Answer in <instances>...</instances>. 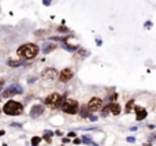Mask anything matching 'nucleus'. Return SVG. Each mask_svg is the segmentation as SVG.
Segmentation results:
<instances>
[{
    "mask_svg": "<svg viewBox=\"0 0 156 146\" xmlns=\"http://www.w3.org/2000/svg\"><path fill=\"white\" fill-rule=\"evenodd\" d=\"M4 134H6V131H4V130H0V137H3Z\"/></svg>",
    "mask_w": 156,
    "mask_h": 146,
    "instance_id": "29",
    "label": "nucleus"
},
{
    "mask_svg": "<svg viewBox=\"0 0 156 146\" xmlns=\"http://www.w3.org/2000/svg\"><path fill=\"white\" fill-rule=\"evenodd\" d=\"M22 91L23 90H22V88L19 85H11V86H8L7 89L3 90L1 97H3V98H8V97H12V96H15V94H21Z\"/></svg>",
    "mask_w": 156,
    "mask_h": 146,
    "instance_id": "5",
    "label": "nucleus"
},
{
    "mask_svg": "<svg viewBox=\"0 0 156 146\" xmlns=\"http://www.w3.org/2000/svg\"><path fill=\"white\" fill-rule=\"evenodd\" d=\"M73 143H74V145H81L82 141H81V138H75V139L73 141Z\"/></svg>",
    "mask_w": 156,
    "mask_h": 146,
    "instance_id": "21",
    "label": "nucleus"
},
{
    "mask_svg": "<svg viewBox=\"0 0 156 146\" xmlns=\"http://www.w3.org/2000/svg\"><path fill=\"white\" fill-rule=\"evenodd\" d=\"M101 105H103V100L99 98V97H93V98L89 100L86 107H88V109L90 112H97V111H100Z\"/></svg>",
    "mask_w": 156,
    "mask_h": 146,
    "instance_id": "6",
    "label": "nucleus"
},
{
    "mask_svg": "<svg viewBox=\"0 0 156 146\" xmlns=\"http://www.w3.org/2000/svg\"><path fill=\"white\" fill-rule=\"evenodd\" d=\"M134 109H135L134 112H135V119L137 120H144L148 116V112L144 108H141V107H135Z\"/></svg>",
    "mask_w": 156,
    "mask_h": 146,
    "instance_id": "10",
    "label": "nucleus"
},
{
    "mask_svg": "<svg viewBox=\"0 0 156 146\" xmlns=\"http://www.w3.org/2000/svg\"><path fill=\"white\" fill-rule=\"evenodd\" d=\"M55 134V132H52V131H49V130H47V131L44 132V137H48V138H51L52 135Z\"/></svg>",
    "mask_w": 156,
    "mask_h": 146,
    "instance_id": "20",
    "label": "nucleus"
},
{
    "mask_svg": "<svg viewBox=\"0 0 156 146\" xmlns=\"http://www.w3.org/2000/svg\"><path fill=\"white\" fill-rule=\"evenodd\" d=\"M62 142H63V143H70V138H68V137H67V138H63Z\"/></svg>",
    "mask_w": 156,
    "mask_h": 146,
    "instance_id": "25",
    "label": "nucleus"
},
{
    "mask_svg": "<svg viewBox=\"0 0 156 146\" xmlns=\"http://www.w3.org/2000/svg\"><path fill=\"white\" fill-rule=\"evenodd\" d=\"M40 141H41V138L40 137H33L32 138V146H38Z\"/></svg>",
    "mask_w": 156,
    "mask_h": 146,
    "instance_id": "18",
    "label": "nucleus"
},
{
    "mask_svg": "<svg viewBox=\"0 0 156 146\" xmlns=\"http://www.w3.org/2000/svg\"><path fill=\"white\" fill-rule=\"evenodd\" d=\"M110 112H111V109H110V104H108V105H107L106 108L103 109V113H101V115H103V116H107V115H108Z\"/></svg>",
    "mask_w": 156,
    "mask_h": 146,
    "instance_id": "19",
    "label": "nucleus"
},
{
    "mask_svg": "<svg viewBox=\"0 0 156 146\" xmlns=\"http://www.w3.org/2000/svg\"><path fill=\"white\" fill-rule=\"evenodd\" d=\"M58 30H59V32H66V33H67V29H66V27H59V29H58Z\"/></svg>",
    "mask_w": 156,
    "mask_h": 146,
    "instance_id": "27",
    "label": "nucleus"
},
{
    "mask_svg": "<svg viewBox=\"0 0 156 146\" xmlns=\"http://www.w3.org/2000/svg\"><path fill=\"white\" fill-rule=\"evenodd\" d=\"M43 4H44V6H49V4H51V0H43Z\"/></svg>",
    "mask_w": 156,
    "mask_h": 146,
    "instance_id": "26",
    "label": "nucleus"
},
{
    "mask_svg": "<svg viewBox=\"0 0 156 146\" xmlns=\"http://www.w3.org/2000/svg\"><path fill=\"white\" fill-rule=\"evenodd\" d=\"M25 63V60H8V66L10 67H19Z\"/></svg>",
    "mask_w": 156,
    "mask_h": 146,
    "instance_id": "13",
    "label": "nucleus"
},
{
    "mask_svg": "<svg viewBox=\"0 0 156 146\" xmlns=\"http://www.w3.org/2000/svg\"><path fill=\"white\" fill-rule=\"evenodd\" d=\"M81 141H82V143H85V145H93V141H92V138L89 137V135H84V137L81 138Z\"/></svg>",
    "mask_w": 156,
    "mask_h": 146,
    "instance_id": "15",
    "label": "nucleus"
},
{
    "mask_svg": "<svg viewBox=\"0 0 156 146\" xmlns=\"http://www.w3.org/2000/svg\"><path fill=\"white\" fill-rule=\"evenodd\" d=\"M110 109H111V113L112 115H119L121 113V105L119 104H116V102H112V104H110Z\"/></svg>",
    "mask_w": 156,
    "mask_h": 146,
    "instance_id": "12",
    "label": "nucleus"
},
{
    "mask_svg": "<svg viewBox=\"0 0 156 146\" xmlns=\"http://www.w3.org/2000/svg\"><path fill=\"white\" fill-rule=\"evenodd\" d=\"M71 78H73V70H70V68H65V70L59 74L60 82H68Z\"/></svg>",
    "mask_w": 156,
    "mask_h": 146,
    "instance_id": "9",
    "label": "nucleus"
},
{
    "mask_svg": "<svg viewBox=\"0 0 156 146\" xmlns=\"http://www.w3.org/2000/svg\"><path fill=\"white\" fill-rule=\"evenodd\" d=\"M80 115H81V117H89V109H88V107H81Z\"/></svg>",
    "mask_w": 156,
    "mask_h": 146,
    "instance_id": "14",
    "label": "nucleus"
},
{
    "mask_svg": "<svg viewBox=\"0 0 156 146\" xmlns=\"http://www.w3.org/2000/svg\"><path fill=\"white\" fill-rule=\"evenodd\" d=\"M62 102H63V97L60 96L59 93H51L49 96H47L44 100V104L51 109L59 108V107L62 105Z\"/></svg>",
    "mask_w": 156,
    "mask_h": 146,
    "instance_id": "4",
    "label": "nucleus"
},
{
    "mask_svg": "<svg viewBox=\"0 0 156 146\" xmlns=\"http://www.w3.org/2000/svg\"><path fill=\"white\" fill-rule=\"evenodd\" d=\"M0 111H1V109H0Z\"/></svg>",
    "mask_w": 156,
    "mask_h": 146,
    "instance_id": "32",
    "label": "nucleus"
},
{
    "mask_svg": "<svg viewBox=\"0 0 156 146\" xmlns=\"http://www.w3.org/2000/svg\"><path fill=\"white\" fill-rule=\"evenodd\" d=\"M126 141H127V142H130V143H134L135 142V138L134 137H127Z\"/></svg>",
    "mask_w": 156,
    "mask_h": 146,
    "instance_id": "22",
    "label": "nucleus"
},
{
    "mask_svg": "<svg viewBox=\"0 0 156 146\" xmlns=\"http://www.w3.org/2000/svg\"><path fill=\"white\" fill-rule=\"evenodd\" d=\"M67 137H68V138H74V137H75V132H74V131L68 132V134H67Z\"/></svg>",
    "mask_w": 156,
    "mask_h": 146,
    "instance_id": "24",
    "label": "nucleus"
},
{
    "mask_svg": "<svg viewBox=\"0 0 156 146\" xmlns=\"http://www.w3.org/2000/svg\"><path fill=\"white\" fill-rule=\"evenodd\" d=\"M134 105V100H129V101H127V104H126V112H130L132 111V107Z\"/></svg>",
    "mask_w": 156,
    "mask_h": 146,
    "instance_id": "17",
    "label": "nucleus"
},
{
    "mask_svg": "<svg viewBox=\"0 0 156 146\" xmlns=\"http://www.w3.org/2000/svg\"><path fill=\"white\" fill-rule=\"evenodd\" d=\"M151 25H152V22H151V20H148L147 23H145V26H147V27H151Z\"/></svg>",
    "mask_w": 156,
    "mask_h": 146,
    "instance_id": "28",
    "label": "nucleus"
},
{
    "mask_svg": "<svg viewBox=\"0 0 156 146\" xmlns=\"http://www.w3.org/2000/svg\"><path fill=\"white\" fill-rule=\"evenodd\" d=\"M89 120H90V122H96L97 116H94V115H89Z\"/></svg>",
    "mask_w": 156,
    "mask_h": 146,
    "instance_id": "23",
    "label": "nucleus"
},
{
    "mask_svg": "<svg viewBox=\"0 0 156 146\" xmlns=\"http://www.w3.org/2000/svg\"><path fill=\"white\" fill-rule=\"evenodd\" d=\"M63 48H65L66 51H70V52H74V51L78 49V45H70V44H65L63 45Z\"/></svg>",
    "mask_w": 156,
    "mask_h": 146,
    "instance_id": "16",
    "label": "nucleus"
},
{
    "mask_svg": "<svg viewBox=\"0 0 156 146\" xmlns=\"http://www.w3.org/2000/svg\"><path fill=\"white\" fill-rule=\"evenodd\" d=\"M55 49H56L55 44H51V42H44V44H43V52H44L45 55L52 52V51H55Z\"/></svg>",
    "mask_w": 156,
    "mask_h": 146,
    "instance_id": "11",
    "label": "nucleus"
},
{
    "mask_svg": "<svg viewBox=\"0 0 156 146\" xmlns=\"http://www.w3.org/2000/svg\"><path fill=\"white\" fill-rule=\"evenodd\" d=\"M62 111L67 115H75L80 112V105H78V102L73 98H66L63 100L62 105H60Z\"/></svg>",
    "mask_w": 156,
    "mask_h": 146,
    "instance_id": "3",
    "label": "nucleus"
},
{
    "mask_svg": "<svg viewBox=\"0 0 156 146\" xmlns=\"http://www.w3.org/2000/svg\"><path fill=\"white\" fill-rule=\"evenodd\" d=\"M44 107L41 105V104H36V105L32 107V109H30V117L32 119H37L38 116H41L43 113H44Z\"/></svg>",
    "mask_w": 156,
    "mask_h": 146,
    "instance_id": "8",
    "label": "nucleus"
},
{
    "mask_svg": "<svg viewBox=\"0 0 156 146\" xmlns=\"http://www.w3.org/2000/svg\"><path fill=\"white\" fill-rule=\"evenodd\" d=\"M59 75V73L56 71V68H45L44 71H43V78L47 79V81H53V79H56V76Z\"/></svg>",
    "mask_w": 156,
    "mask_h": 146,
    "instance_id": "7",
    "label": "nucleus"
},
{
    "mask_svg": "<svg viewBox=\"0 0 156 146\" xmlns=\"http://www.w3.org/2000/svg\"><path fill=\"white\" fill-rule=\"evenodd\" d=\"M55 134H56V135H59V137H62V134H63V132H62V131H56Z\"/></svg>",
    "mask_w": 156,
    "mask_h": 146,
    "instance_id": "30",
    "label": "nucleus"
},
{
    "mask_svg": "<svg viewBox=\"0 0 156 146\" xmlns=\"http://www.w3.org/2000/svg\"><path fill=\"white\" fill-rule=\"evenodd\" d=\"M63 146H65V145H63Z\"/></svg>",
    "mask_w": 156,
    "mask_h": 146,
    "instance_id": "33",
    "label": "nucleus"
},
{
    "mask_svg": "<svg viewBox=\"0 0 156 146\" xmlns=\"http://www.w3.org/2000/svg\"><path fill=\"white\" fill-rule=\"evenodd\" d=\"M40 52V48L36 44H25L17 49L18 56L22 59V60H30V59H34L36 56Z\"/></svg>",
    "mask_w": 156,
    "mask_h": 146,
    "instance_id": "1",
    "label": "nucleus"
},
{
    "mask_svg": "<svg viewBox=\"0 0 156 146\" xmlns=\"http://www.w3.org/2000/svg\"><path fill=\"white\" fill-rule=\"evenodd\" d=\"M3 88V81H0V89Z\"/></svg>",
    "mask_w": 156,
    "mask_h": 146,
    "instance_id": "31",
    "label": "nucleus"
},
{
    "mask_svg": "<svg viewBox=\"0 0 156 146\" xmlns=\"http://www.w3.org/2000/svg\"><path fill=\"white\" fill-rule=\"evenodd\" d=\"M3 112L8 116H18V115H21L23 112V105L18 101L10 100L3 105Z\"/></svg>",
    "mask_w": 156,
    "mask_h": 146,
    "instance_id": "2",
    "label": "nucleus"
}]
</instances>
